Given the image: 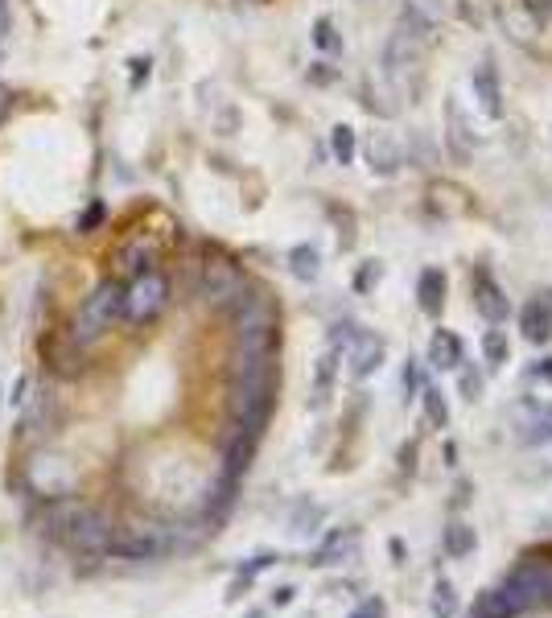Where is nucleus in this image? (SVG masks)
Here are the masks:
<instances>
[{
    "label": "nucleus",
    "mask_w": 552,
    "mask_h": 618,
    "mask_svg": "<svg viewBox=\"0 0 552 618\" xmlns=\"http://www.w3.org/2000/svg\"><path fill=\"white\" fill-rule=\"evenodd\" d=\"M272 388L276 380L272 375H248V380H231V425L256 433L268 425V412H272Z\"/></svg>",
    "instance_id": "f257e3e1"
},
{
    "label": "nucleus",
    "mask_w": 552,
    "mask_h": 618,
    "mask_svg": "<svg viewBox=\"0 0 552 618\" xmlns=\"http://www.w3.org/2000/svg\"><path fill=\"white\" fill-rule=\"evenodd\" d=\"M120 314H124V285L120 281H99L87 293L79 318H75V342L99 338L112 322H120Z\"/></svg>",
    "instance_id": "f03ea898"
},
{
    "label": "nucleus",
    "mask_w": 552,
    "mask_h": 618,
    "mask_svg": "<svg viewBox=\"0 0 552 618\" xmlns=\"http://www.w3.org/2000/svg\"><path fill=\"white\" fill-rule=\"evenodd\" d=\"M62 540L83 557H103L112 548V520L95 507H71L62 524Z\"/></svg>",
    "instance_id": "7ed1b4c3"
},
{
    "label": "nucleus",
    "mask_w": 552,
    "mask_h": 618,
    "mask_svg": "<svg viewBox=\"0 0 552 618\" xmlns=\"http://www.w3.org/2000/svg\"><path fill=\"white\" fill-rule=\"evenodd\" d=\"M169 305V281L161 277V272H136L132 285H124V322L132 326H149L161 309Z\"/></svg>",
    "instance_id": "20e7f679"
},
{
    "label": "nucleus",
    "mask_w": 552,
    "mask_h": 618,
    "mask_svg": "<svg viewBox=\"0 0 552 618\" xmlns=\"http://www.w3.org/2000/svg\"><path fill=\"white\" fill-rule=\"evenodd\" d=\"M169 548V528L157 524H124L112 528V548L108 553L124 557V561H153Z\"/></svg>",
    "instance_id": "39448f33"
},
{
    "label": "nucleus",
    "mask_w": 552,
    "mask_h": 618,
    "mask_svg": "<svg viewBox=\"0 0 552 618\" xmlns=\"http://www.w3.org/2000/svg\"><path fill=\"white\" fill-rule=\"evenodd\" d=\"M198 293L211 305H235V297L244 293V272H239L231 260H206L202 277H198Z\"/></svg>",
    "instance_id": "423d86ee"
},
{
    "label": "nucleus",
    "mask_w": 552,
    "mask_h": 618,
    "mask_svg": "<svg viewBox=\"0 0 552 618\" xmlns=\"http://www.w3.org/2000/svg\"><path fill=\"white\" fill-rule=\"evenodd\" d=\"M384 355H388V342L379 338V334H371V330H359V334L351 338V347L342 351V359H347V367H351L355 380H367L371 371H379Z\"/></svg>",
    "instance_id": "0eeeda50"
},
{
    "label": "nucleus",
    "mask_w": 552,
    "mask_h": 618,
    "mask_svg": "<svg viewBox=\"0 0 552 618\" xmlns=\"http://www.w3.org/2000/svg\"><path fill=\"white\" fill-rule=\"evenodd\" d=\"M511 586L528 598V606H544L552 602V565H540V561H524L511 569Z\"/></svg>",
    "instance_id": "6e6552de"
},
{
    "label": "nucleus",
    "mask_w": 552,
    "mask_h": 618,
    "mask_svg": "<svg viewBox=\"0 0 552 618\" xmlns=\"http://www.w3.org/2000/svg\"><path fill=\"white\" fill-rule=\"evenodd\" d=\"M532 606H528V598L511 586V581H503V586H495V590H487L478 602H474V618H520V614H528Z\"/></svg>",
    "instance_id": "1a4fd4ad"
},
{
    "label": "nucleus",
    "mask_w": 552,
    "mask_h": 618,
    "mask_svg": "<svg viewBox=\"0 0 552 618\" xmlns=\"http://www.w3.org/2000/svg\"><path fill=\"white\" fill-rule=\"evenodd\" d=\"M421 42H425V38H417V33L396 29L392 38H388V50H384L388 75H404L408 66H417V58H421Z\"/></svg>",
    "instance_id": "9d476101"
},
{
    "label": "nucleus",
    "mask_w": 552,
    "mask_h": 618,
    "mask_svg": "<svg viewBox=\"0 0 552 618\" xmlns=\"http://www.w3.org/2000/svg\"><path fill=\"white\" fill-rule=\"evenodd\" d=\"M499 21H503V29L511 33L515 42H532L540 33L536 17L524 9V0H499Z\"/></svg>",
    "instance_id": "9b49d317"
},
{
    "label": "nucleus",
    "mask_w": 552,
    "mask_h": 618,
    "mask_svg": "<svg viewBox=\"0 0 552 618\" xmlns=\"http://www.w3.org/2000/svg\"><path fill=\"white\" fill-rule=\"evenodd\" d=\"M474 309H478V314L487 318V322L499 326V322L507 318V309H511V305H507V293H503L491 277H478V281H474Z\"/></svg>",
    "instance_id": "f8f14e48"
},
{
    "label": "nucleus",
    "mask_w": 552,
    "mask_h": 618,
    "mask_svg": "<svg viewBox=\"0 0 552 618\" xmlns=\"http://www.w3.org/2000/svg\"><path fill=\"white\" fill-rule=\"evenodd\" d=\"M470 87H474V99H478V108L487 112L491 120L503 116V91H499V79L491 66H478V71L470 75Z\"/></svg>",
    "instance_id": "ddd939ff"
},
{
    "label": "nucleus",
    "mask_w": 552,
    "mask_h": 618,
    "mask_svg": "<svg viewBox=\"0 0 552 618\" xmlns=\"http://www.w3.org/2000/svg\"><path fill=\"white\" fill-rule=\"evenodd\" d=\"M520 330H524L528 342H548V338H552V301H548V297H536V301L524 305Z\"/></svg>",
    "instance_id": "4468645a"
},
{
    "label": "nucleus",
    "mask_w": 552,
    "mask_h": 618,
    "mask_svg": "<svg viewBox=\"0 0 552 618\" xmlns=\"http://www.w3.org/2000/svg\"><path fill=\"white\" fill-rule=\"evenodd\" d=\"M429 367L433 371H458L462 367V338L454 330H437L429 342Z\"/></svg>",
    "instance_id": "2eb2a0df"
},
{
    "label": "nucleus",
    "mask_w": 552,
    "mask_h": 618,
    "mask_svg": "<svg viewBox=\"0 0 552 618\" xmlns=\"http://www.w3.org/2000/svg\"><path fill=\"white\" fill-rule=\"evenodd\" d=\"M417 301L429 318L441 314V305H445V272L441 268H425L421 272V281H417Z\"/></svg>",
    "instance_id": "dca6fc26"
},
{
    "label": "nucleus",
    "mask_w": 552,
    "mask_h": 618,
    "mask_svg": "<svg viewBox=\"0 0 552 618\" xmlns=\"http://www.w3.org/2000/svg\"><path fill=\"white\" fill-rule=\"evenodd\" d=\"M474 544H478V536H474V528L462 524V520H454L450 528L441 532V553H445V557H454V561L470 557V553H474Z\"/></svg>",
    "instance_id": "f3484780"
},
{
    "label": "nucleus",
    "mask_w": 552,
    "mask_h": 618,
    "mask_svg": "<svg viewBox=\"0 0 552 618\" xmlns=\"http://www.w3.org/2000/svg\"><path fill=\"white\" fill-rule=\"evenodd\" d=\"M338 351H326L318 359V371H314V408H322L330 400V388H334V375H338Z\"/></svg>",
    "instance_id": "a211bd4d"
},
{
    "label": "nucleus",
    "mask_w": 552,
    "mask_h": 618,
    "mask_svg": "<svg viewBox=\"0 0 552 618\" xmlns=\"http://www.w3.org/2000/svg\"><path fill=\"white\" fill-rule=\"evenodd\" d=\"M355 548V532H330L326 544L314 553V565H338V557H347Z\"/></svg>",
    "instance_id": "6ab92c4d"
},
{
    "label": "nucleus",
    "mask_w": 552,
    "mask_h": 618,
    "mask_svg": "<svg viewBox=\"0 0 552 618\" xmlns=\"http://www.w3.org/2000/svg\"><path fill=\"white\" fill-rule=\"evenodd\" d=\"M289 268H293V277L297 281H318V272H322V256L314 248H293L289 252Z\"/></svg>",
    "instance_id": "aec40b11"
},
{
    "label": "nucleus",
    "mask_w": 552,
    "mask_h": 618,
    "mask_svg": "<svg viewBox=\"0 0 552 618\" xmlns=\"http://www.w3.org/2000/svg\"><path fill=\"white\" fill-rule=\"evenodd\" d=\"M507 355H511L507 330H487V334H482V359H487V367H503Z\"/></svg>",
    "instance_id": "412c9836"
},
{
    "label": "nucleus",
    "mask_w": 552,
    "mask_h": 618,
    "mask_svg": "<svg viewBox=\"0 0 552 618\" xmlns=\"http://www.w3.org/2000/svg\"><path fill=\"white\" fill-rule=\"evenodd\" d=\"M367 157H371V169H379V174H396V165H400V153H396V145L388 141V136H375Z\"/></svg>",
    "instance_id": "4be33fe9"
},
{
    "label": "nucleus",
    "mask_w": 552,
    "mask_h": 618,
    "mask_svg": "<svg viewBox=\"0 0 552 618\" xmlns=\"http://www.w3.org/2000/svg\"><path fill=\"white\" fill-rule=\"evenodd\" d=\"M429 610H433V618H454V614H458V594H454V586H450V581H445V577L433 586Z\"/></svg>",
    "instance_id": "5701e85b"
},
{
    "label": "nucleus",
    "mask_w": 552,
    "mask_h": 618,
    "mask_svg": "<svg viewBox=\"0 0 552 618\" xmlns=\"http://www.w3.org/2000/svg\"><path fill=\"white\" fill-rule=\"evenodd\" d=\"M421 404H425V417H429L433 429L450 425V404H445V396L437 388H421Z\"/></svg>",
    "instance_id": "b1692460"
},
{
    "label": "nucleus",
    "mask_w": 552,
    "mask_h": 618,
    "mask_svg": "<svg viewBox=\"0 0 552 618\" xmlns=\"http://www.w3.org/2000/svg\"><path fill=\"white\" fill-rule=\"evenodd\" d=\"M330 149H334V157H338L342 165H351V161H355V128L338 124V128L330 132Z\"/></svg>",
    "instance_id": "393cba45"
},
{
    "label": "nucleus",
    "mask_w": 552,
    "mask_h": 618,
    "mask_svg": "<svg viewBox=\"0 0 552 618\" xmlns=\"http://www.w3.org/2000/svg\"><path fill=\"white\" fill-rule=\"evenodd\" d=\"M450 141H454V153H458V157L470 153V132H466V124H462L458 99H450Z\"/></svg>",
    "instance_id": "a878e982"
},
{
    "label": "nucleus",
    "mask_w": 552,
    "mask_h": 618,
    "mask_svg": "<svg viewBox=\"0 0 552 618\" xmlns=\"http://www.w3.org/2000/svg\"><path fill=\"white\" fill-rule=\"evenodd\" d=\"M322 515H326L322 507H314V503H305V507H301V511L293 515V532H297V536H309V532H314V524L322 520Z\"/></svg>",
    "instance_id": "bb28decb"
},
{
    "label": "nucleus",
    "mask_w": 552,
    "mask_h": 618,
    "mask_svg": "<svg viewBox=\"0 0 552 618\" xmlns=\"http://www.w3.org/2000/svg\"><path fill=\"white\" fill-rule=\"evenodd\" d=\"M124 268L128 272H149V248L145 244H136V248H124Z\"/></svg>",
    "instance_id": "cd10ccee"
},
{
    "label": "nucleus",
    "mask_w": 552,
    "mask_h": 618,
    "mask_svg": "<svg viewBox=\"0 0 552 618\" xmlns=\"http://www.w3.org/2000/svg\"><path fill=\"white\" fill-rule=\"evenodd\" d=\"M314 42L322 46V50H342V38H338V33H334V25L322 17L318 21V29H314Z\"/></svg>",
    "instance_id": "c85d7f7f"
},
{
    "label": "nucleus",
    "mask_w": 552,
    "mask_h": 618,
    "mask_svg": "<svg viewBox=\"0 0 552 618\" xmlns=\"http://www.w3.org/2000/svg\"><path fill=\"white\" fill-rule=\"evenodd\" d=\"M351 618H388V606H384V598H367L351 610Z\"/></svg>",
    "instance_id": "c756f323"
},
{
    "label": "nucleus",
    "mask_w": 552,
    "mask_h": 618,
    "mask_svg": "<svg viewBox=\"0 0 552 618\" xmlns=\"http://www.w3.org/2000/svg\"><path fill=\"white\" fill-rule=\"evenodd\" d=\"M462 396H466L470 404L482 396V375H478V371H462Z\"/></svg>",
    "instance_id": "7c9ffc66"
},
{
    "label": "nucleus",
    "mask_w": 552,
    "mask_h": 618,
    "mask_svg": "<svg viewBox=\"0 0 552 618\" xmlns=\"http://www.w3.org/2000/svg\"><path fill=\"white\" fill-rule=\"evenodd\" d=\"M417 392H421V371H417V363L408 359V367H404V400L417 396Z\"/></svg>",
    "instance_id": "2f4dec72"
},
{
    "label": "nucleus",
    "mask_w": 552,
    "mask_h": 618,
    "mask_svg": "<svg viewBox=\"0 0 552 618\" xmlns=\"http://www.w3.org/2000/svg\"><path fill=\"white\" fill-rule=\"evenodd\" d=\"M95 223H103V202H95V206H87V215L79 219V231H91Z\"/></svg>",
    "instance_id": "473e14b6"
},
{
    "label": "nucleus",
    "mask_w": 552,
    "mask_h": 618,
    "mask_svg": "<svg viewBox=\"0 0 552 618\" xmlns=\"http://www.w3.org/2000/svg\"><path fill=\"white\" fill-rule=\"evenodd\" d=\"M528 380H544V384H552V359H540L536 367H528Z\"/></svg>",
    "instance_id": "72a5a7b5"
},
{
    "label": "nucleus",
    "mask_w": 552,
    "mask_h": 618,
    "mask_svg": "<svg viewBox=\"0 0 552 618\" xmlns=\"http://www.w3.org/2000/svg\"><path fill=\"white\" fill-rule=\"evenodd\" d=\"M5 29H9V0H0V50H5Z\"/></svg>",
    "instance_id": "f704fd0d"
},
{
    "label": "nucleus",
    "mask_w": 552,
    "mask_h": 618,
    "mask_svg": "<svg viewBox=\"0 0 552 618\" xmlns=\"http://www.w3.org/2000/svg\"><path fill=\"white\" fill-rule=\"evenodd\" d=\"M293 594H297L293 586H281V590L272 594V602H276V606H289V602H293Z\"/></svg>",
    "instance_id": "c9c22d12"
},
{
    "label": "nucleus",
    "mask_w": 552,
    "mask_h": 618,
    "mask_svg": "<svg viewBox=\"0 0 552 618\" xmlns=\"http://www.w3.org/2000/svg\"><path fill=\"white\" fill-rule=\"evenodd\" d=\"M371 281H379V268H375V264H371V268H363V272H359V289H367V285H371Z\"/></svg>",
    "instance_id": "e433bc0d"
},
{
    "label": "nucleus",
    "mask_w": 552,
    "mask_h": 618,
    "mask_svg": "<svg viewBox=\"0 0 552 618\" xmlns=\"http://www.w3.org/2000/svg\"><path fill=\"white\" fill-rule=\"evenodd\" d=\"M5 112H9V91H5V83H0V120H5Z\"/></svg>",
    "instance_id": "4c0bfd02"
},
{
    "label": "nucleus",
    "mask_w": 552,
    "mask_h": 618,
    "mask_svg": "<svg viewBox=\"0 0 552 618\" xmlns=\"http://www.w3.org/2000/svg\"><path fill=\"white\" fill-rule=\"evenodd\" d=\"M248 618H264V610H252V614H248Z\"/></svg>",
    "instance_id": "58836bf2"
},
{
    "label": "nucleus",
    "mask_w": 552,
    "mask_h": 618,
    "mask_svg": "<svg viewBox=\"0 0 552 618\" xmlns=\"http://www.w3.org/2000/svg\"><path fill=\"white\" fill-rule=\"evenodd\" d=\"M548 425H552V421H548ZM544 437H552V429H548V433H544Z\"/></svg>",
    "instance_id": "ea45409f"
},
{
    "label": "nucleus",
    "mask_w": 552,
    "mask_h": 618,
    "mask_svg": "<svg viewBox=\"0 0 552 618\" xmlns=\"http://www.w3.org/2000/svg\"><path fill=\"white\" fill-rule=\"evenodd\" d=\"M470 618H474V614H470Z\"/></svg>",
    "instance_id": "a19ab883"
}]
</instances>
